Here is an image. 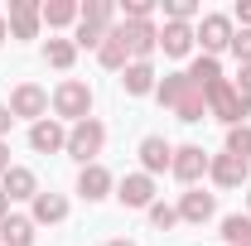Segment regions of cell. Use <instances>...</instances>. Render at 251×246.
Returning <instances> with one entry per match:
<instances>
[{"mask_svg":"<svg viewBox=\"0 0 251 246\" xmlns=\"http://www.w3.org/2000/svg\"><path fill=\"white\" fill-rule=\"evenodd\" d=\"M155 92H159L164 106H174V116H179V121H203V116H208V92H203L188 73H169Z\"/></svg>","mask_w":251,"mask_h":246,"instance_id":"obj_1","label":"cell"},{"mask_svg":"<svg viewBox=\"0 0 251 246\" xmlns=\"http://www.w3.org/2000/svg\"><path fill=\"white\" fill-rule=\"evenodd\" d=\"M208 111H213L218 121H227V125H247V111H251V106L237 97V87L222 77V82H213V87H208Z\"/></svg>","mask_w":251,"mask_h":246,"instance_id":"obj_2","label":"cell"},{"mask_svg":"<svg viewBox=\"0 0 251 246\" xmlns=\"http://www.w3.org/2000/svg\"><path fill=\"white\" fill-rule=\"evenodd\" d=\"M77 20H82V25H77V44H82V49H101V39H106V25H111V0H87V5H82V10H77Z\"/></svg>","mask_w":251,"mask_h":246,"instance_id":"obj_3","label":"cell"},{"mask_svg":"<svg viewBox=\"0 0 251 246\" xmlns=\"http://www.w3.org/2000/svg\"><path fill=\"white\" fill-rule=\"evenodd\" d=\"M53 111L58 116H73V121H87V111H92V92H87V82H58V92H53Z\"/></svg>","mask_w":251,"mask_h":246,"instance_id":"obj_4","label":"cell"},{"mask_svg":"<svg viewBox=\"0 0 251 246\" xmlns=\"http://www.w3.org/2000/svg\"><path fill=\"white\" fill-rule=\"evenodd\" d=\"M101 140H106L101 121H77L68 130V154L82 159V164H92V154H101Z\"/></svg>","mask_w":251,"mask_h":246,"instance_id":"obj_5","label":"cell"},{"mask_svg":"<svg viewBox=\"0 0 251 246\" xmlns=\"http://www.w3.org/2000/svg\"><path fill=\"white\" fill-rule=\"evenodd\" d=\"M121 34H126V53H130L135 63H145L150 53H155V44H159V34L150 29V20H126Z\"/></svg>","mask_w":251,"mask_h":246,"instance_id":"obj_6","label":"cell"},{"mask_svg":"<svg viewBox=\"0 0 251 246\" xmlns=\"http://www.w3.org/2000/svg\"><path fill=\"white\" fill-rule=\"evenodd\" d=\"M198 39H203V53L218 58L222 49H232V20H227V15H208L203 29H198Z\"/></svg>","mask_w":251,"mask_h":246,"instance_id":"obj_7","label":"cell"},{"mask_svg":"<svg viewBox=\"0 0 251 246\" xmlns=\"http://www.w3.org/2000/svg\"><path fill=\"white\" fill-rule=\"evenodd\" d=\"M208 174H213V184H218V188H237L251 174V164H247V159H237V154H218V159H208Z\"/></svg>","mask_w":251,"mask_h":246,"instance_id":"obj_8","label":"cell"},{"mask_svg":"<svg viewBox=\"0 0 251 246\" xmlns=\"http://www.w3.org/2000/svg\"><path fill=\"white\" fill-rule=\"evenodd\" d=\"M44 111H49V92L34 82H20L10 97V116H44Z\"/></svg>","mask_w":251,"mask_h":246,"instance_id":"obj_9","label":"cell"},{"mask_svg":"<svg viewBox=\"0 0 251 246\" xmlns=\"http://www.w3.org/2000/svg\"><path fill=\"white\" fill-rule=\"evenodd\" d=\"M39 20H44V10L34 0H10V29H15V39H34Z\"/></svg>","mask_w":251,"mask_h":246,"instance_id":"obj_10","label":"cell"},{"mask_svg":"<svg viewBox=\"0 0 251 246\" xmlns=\"http://www.w3.org/2000/svg\"><path fill=\"white\" fill-rule=\"evenodd\" d=\"M184 184H193V179H203L208 174V154H203V145H184V150H174V164H169Z\"/></svg>","mask_w":251,"mask_h":246,"instance_id":"obj_11","label":"cell"},{"mask_svg":"<svg viewBox=\"0 0 251 246\" xmlns=\"http://www.w3.org/2000/svg\"><path fill=\"white\" fill-rule=\"evenodd\" d=\"M116 193H121L126 208H150V203H155V184H150V174H126Z\"/></svg>","mask_w":251,"mask_h":246,"instance_id":"obj_12","label":"cell"},{"mask_svg":"<svg viewBox=\"0 0 251 246\" xmlns=\"http://www.w3.org/2000/svg\"><path fill=\"white\" fill-rule=\"evenodd\" d=\"M29 145L39 154H53V150H68V130H63L58 121H34L29 130Z\"/></svg>","mask_w":251,"mask_h":246,"instance_id":"obj_13","label":"cell"},{"mask_svg":"<svg viewBox=\"0 0 251 246\" xmlns=\"http://www.w3.org/2000/svg\"><path fill=\"white\" fill-rule=\"evenodd\" d=\"M140 164H145L150 174L169 169V164H174V150H169V140H159V135H145V140H140Z\"/></svg>","mask_w":251,"mask_h":246,"instance_id":"obj_14","label":"cell"},{"mask_svg":"<svg viewBox=\"0 0 251 246\" xmlns=\"http://www.w3.org/2000/svg\"><path fill=\"white\" fill-rule=\"evenodd\" d=\"M106 188H111V174L101 169V164H82V174H77V193L97 203V198H106Z\"/></svg>","mask_w":251,"mask_h":246,"instance_id":"obj_15","label":"cell"},{"mask_svg":"<svg viewBox=\"0 0 251 246\" xmlns=\"http://www.w3.org/2000/svg\"><path fill=\"white\" fill-rule=\"evenodd\" d=\"M63 217H68L63 193H34V222H63Z\"/></svg>","mask_w":251,"mask_h":246,"instance_id":"obj_16","label":"cell"},{"mask_svg":"<svg viewBox=\"0 0 251 246\" xmlns=\"http://www.w3.org/2000/svg\"><path fill=\"white\" fill-rule=\"evenodd\" d=\"M0 242L5 246H29L34 242V217H5L0 222Z\"/></svg>","mask_w":251,"mask_h":246,"instance_id":"obj_17","label":"cell"},{"mask_svg":"<svg viewBox=\"0 0 251 246\" xmlns=\"http://www.w3.org/2000/svg\"><path fill=\"white\" fill-rule=\"evenodd\" d=\"M159 44H164V53H169V58H184L188 49H193V29H188V25H164Z\"/></svg>","mask_w":251,"mask_h":246,"instance_id":"obj_18","label":"cell"},{"mask_svg":"<svg viewBox=\"0 0 251 246\" xmlns=\"http://www.w3.org/2000/svg\"><path fill=\"white\" fill-rule=\"evenodd\" d=\"M179 217H184V222H208V217H213V193H198V188H193V193H184Z\"/></svg>","mask_w":251,"mask_h":246,"instance_id":"obj_19","label":"cell"},{"mask_svg":"<svg viewBox=\"0 0 251 246\" xmlns=\"http://www.w3.org/2000/svg\"><path fill=\"white\" fill-rule=\"evenodd\" d=\"M121 82H126L130 97H145V92H155V68H150V63H130Z\"/></svg>","mask_w":251,"mask_h":246,"instance_id":"obj_20","label":"cell"},{"mask_svg":"<svg viewBox=\"0 0 251 246\" xmlns=\"http://www.w3.org/2000/svg\"><path fill=\"white\" fill-rule=\"evenodd\" d=\"M5 198H34V193H39V188H34V174L29 169H15V164H10V169H5Z\"/></svg>","mask_w":251,"mask_h":246,"instance_id":"obj_21","label":"cell"},{"mask_svg":"<svg viewBox=\"0 0 251 246\" xmlns=\"http://www.w3.org/2000/svg\"><path fill=\"white\" fill-rule=\"evenodd\" d=\"M97 53H101L106 68H126V58H130V53H126V34H121V29H106V39H101V49H97Z\"/></svg>","mask_w":251,"mask_h":246,"instance_id":"obj_22","label":"cell"},{"mask_svg":"<svg viewBox=\"0 0 251 246\" xmlns=\"http://www.w3.org/2000/svg\"><path fill=\"white\" fill-rule=\"evenodd\" d=\"M188 77H193V82H198V87L208 92L213 82H222V68H218V58H208V53H203V58H198L193 68H188Z\"/></svg>","mask_w":251,"mask_h":246,"instance_id":"obj_23","label":"cell"},{"mask_svg":"<svg viewBox=\"0 0 251 246\" xmlns=\"http://www.w3.org/2000/svg\"><path fill=\"white\" fill-rule=\"evenodd\" d=\"M227 154H237V159L251 164V130L247 125H232V130H227Z\"/></svg>","mask_w":251,"mask_h":246,"instance_id":"obj_24","label":"cell"},{"mask_svg":"<svg viewBox=\"0 0 251 246\" xmlns=\"http://www.w3.org/2000/svg\"><path fill=\"white\" fill-rule=\"evenodd\" d=\"M77 58V44H68V39H49V63L53 68H73Z\"/></svg>","mask_w":251,"mask_h":246,"instance_id":"obj_25","label":"cell"},{"mask_svg":"<svg viewBox=\"0 0 251 246\" xmlns=\"http://www.w3.org/2000/svg\"><path fill=\"white\" fill-rule=\"evenodd\" d=\"M44 20L49 25H68V20H77V5L73 0H49L44 5Z\"/></svg>","mask_w":251,"mask_h":246,"instance_id":"obj_26","label":"cell"},{"mask_svg":"<svg viewBox=\"0 0 251 246\" xmlns=\"http://www.w3.org/2000/svg\"><path fill=\"white\" fill-rule=\"evenodd\" d=\"M222 237H227L232 246L251 242V217H227V222H222Z\"/></svg>","mask_w":251,"mask_h":246,"instance_id":"obj_27","label":"cell"},{"mask_svg":"<svg viewBox=\"0 0 251 246\" xmlns=\"http://www.w3.org/2000/svg\"><path fill=\"white\" fill-rule=\"evenodd\" d=\"M150 222H155L159 232H169V227L179 222V208H169V203H150Z\"/></svg>","mask_w":251,"mask_h":246,"instance_id":"obj_28","label":"cell"},{"mask_svg":"<svg viewBox=\"0 0 251 246\" xmlns=\"http://www.w3.org/2000/svg\"><path fill=\"white\" fill-rule=\"evenodd\" d=\"M164 15H169V25H184L188 15H193V0H169V5H164Z\"/></svg>","mask_w":251,"mask_h":246,"instance_id":"obj_29","label":"cell"},{"mask_svg":"<svg viewBox=\"0 0 251 246\" xmlns=\"http://www.w3.org/2000/svg\"><path fill=\"white\" fill-rule=\"evenodd\" d=\"M232 53L242 58V68L251 63V29H242V34H232Z\"/></svg>","mask_w":251,"mask_h":246,"instance_id":"obj_30","label":"cell"},{"mask_svg":"<svg viewBox=\"0 0 251 246\" xmlns=\"http://www.w3.org/2000/svg\"><path fill=\"white\" fill-rule=\"evenodd\" d=\"M150 15V0H126V20H145Z\"/></svg>","mask_w":251,"mask_h":246,"instance_id":"obj_31","label":"cell"},{"mask_svg":"<svg viewBox=\"0 0 251 246\" xmlns=\"http://www.w3.org/2000/svg\"><path fill=\"white\" fill-rule=\"evenodd\" d=\"M237 97H242V101L251 106V63L242 68V77H237Z\"/></svg>","mask_w":251,"mask_h":246,"instance_id":"obj_32","label":"cell"},{"mask_svg":"<svg viewBox=\"0 0 251 246\" xmlns=\"http://www.w3.org/2000/svg\"><path fill=\"white\" fill-rule=\"evenodd\" d=\"M10 121H15V116H10V106H0V135L10 130Z\"/></svg>","mask_w":251,"mask_h":246,"instance_id":"obj_33","label":"cell"},{"mask_svg":"<svg viewBox=\"0 0 251 246\" xmlns=\"http://www.w3.org/2000/svg\"><path fill=\"white\" fill-rule=\"evenodd\" d=\"M5 169H10V150H5V140H0V179H5Z\"/></svg>","mask_w":251,"mask_h":246,"instance_id":"obj_34","label":"cell"},{"mask_svg":"<svg viewBox=\"0 0 251 246\" xmlns=\"http://www.w3.org/2000/svg\"><path fill=\"white\" fill-rule=\"evenodd\" d=\"M237 15H242V25H251V0H242V5H237Z\"/></svg>","mask_w":251,"mask_h":246,"instance_id":"obj_35","label":"cell"},{"mask_svg":"<svg viewBox=\"0 0 251 246\" xmlns=\"http://www.w3.org/2000/svg\"><path fill=\"white\" fill-rule=\"evenodd\" d=\"M10 217V198H5V188H0V222Z\"/></svg>","mask_w":251,"mask_h":246,"instance_id":"obj_36","label":"cell"},{"mask_svg":"<svg viewBox=\"0 0 251 246\" xmlns=\"http://www.w3.org/2000/svg\"><path fill=\"white\" fill-rule=\"evenodd\" d=\"M106 246H130V242H106Z\"/></svg>","mask_w":251,"mask_h":246,"instance_id":"obj_37","label":"cell"},{"mask_svg":"<svg viewBox=\"0 0 251 246\" xmlns=\"http://www.w3.org/2000/svg\"><path fill=\"white\" fill-rule=\"evenodd\" d=\"M0 39H5V20H0Z\"/></svg>","mask_w":251,"mask_h":246,"instance_id":"obj_38","label":"cell"},{"mask_svg":"<svg viewBox=\"0 0 251 246\" xmlns=\"http://www.w3.org/2000/svg\"><path fill=\"white\" fill-rule=\"evenodd\" d=\"M242 246H251V242H242Z\"/></svg>","mask_w":251,"mask_h":246,"instance_id":"obj_39","label":"cell"}]
</instances>
